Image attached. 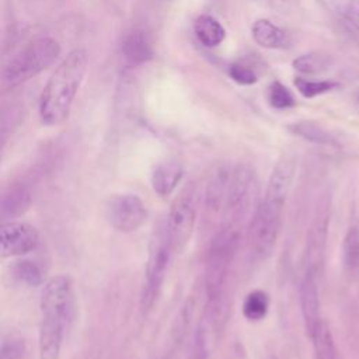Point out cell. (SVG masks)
<instances>
[{"label": "cell", "mask_w": 359, "mask_h": 359, "mask_svg": "<svg viewBox=\"0 0 359 359\" xmlns=\"http://www.w3.org/2000/svg\"><path fill=\"white\" fill-rule=\"evenodd\" d=\"M269 310V296L264 290H252L245 296L243 303V314L250 321L262 320Z\"/></svg>", "instance_id": "cell-20"}, {"label": "cell", "mask_w": 359, "mask_h": 359, "mask_svg": "<svg viewBox=\"0 0 359 359\" xmlns=\"http://www.w3.org/2000/svg\"><path fill=\"white\" fill-rule=\"evenodd\" d=\"M174 251L165 220L158 222L151 233L149 243V255L144 271V285L142 290V310H150L158 299L165 273L170 266L171 254Z\"/></svg>", "instance_id": "cell-6"}, {"label": "cell", "mask_w": 359, "mask_h": 359, "mask_svg": "<svg viewBox=\"0 0 359 359\" xmlns=\"http://www.w3.org/2000/svg\"><path fill=\"white\" fill-rule=\"evenodd\" d=\"M60 53V45L50 36H41L28 42L3 67L1 83L7 88L17 87L52 66Z\"/></svg>", "instance_id": "cell-4"}, {"label": "cell", "mask_w": 359, "mask_h": 359, "mask_svg": "<svg viewBox=\"0 0 359 359\" xmlns=\"http://www.w3.org/2000/svg\"><path fill=\"white\" fill-rule=\"evenodd\" d=\"M182 167L174 160L160 163L151 174V187L160 196L170 195L182 178Z\"/></svg>", "instance_id": "cell-14"}, {"label": "cell", "mask_w": 359, "mask_h": 359, "mask_svg": "<svg viewBox=\"0 0 359 359\" xmlns=\"http://www.w3.org/2000/svg\"><path fill=\"white\" fill-rule=\"evenodd\" d=\"M268 101L272 108L275 109H287L296 105L293 94L289 91L286 86H283L280 81L275 80L268 86V93H266Z\"/></svg>", "instance_id": "cell-24"}, {"label": "cell", "mask_w": 359, "mask_h": 359, "mask_svg": "<svg viewBox=\"0 0 359 359\" xmlns=\"http://www.w3.org/2000/svg\"><path fill=\"white\" fill-rule=\"evenodd\" d=\"M39 244V233L29 223L8 220L0 223V257H22Z\"/></svg>", "instance_id": "cell-9"}, {"label": "cell", "mask_w": 359, "mask_h": 359, "mask_svg": "<svg viewBox=\"0 0 359 359\" xmlns=\"http://www.w3.org/2000/svg\"><path fill=\"white\" fill-rule=\"evenodd\" d=\"M74 309L72 280L56 275L42 285L39 299V359H59Z\"/></svg>", "instance_id": "cell-2"}, {"label": "cell", "mask_w": 359, "mask_h": 359, "mask_svg": "<svg viewBox=\"0 0 359 359\" xmlns=\"http://www.w3.org/2000/svg\"><path fill=\"white\" fill-rule=\"evenodd\" d=\"M334 13L359 31V0H325Z\"/></svg>", "instance_id": "cell-25"}, {"label": "cell", "mask_w": 359, "mask_h": 359, "mask_svg": "<svg viewBox=\"0 0 359 359\" xmlns=\"http://www.w3.org/2000/svg\"><path fill=\"white\" fill-rule=\"evenodd\" d=\"M309 337L313 341L317 359H341L334 335L325 321L321 320Z\"/></svg>", "instance_id": "cell-18"}, {"label": "cell", "mask_w": 359, "mask_h": 359, "mask_svg": "<svg viewBox=\"0 0 359 359\" xmlns=\"http://www.w3.org/2000/svg\"><path fill=\"white\" fill-rule=\"evenodd\" d=\"M294 174V161L285 156L272 170L264 198L258 202L248 224L247 241L251 255L265 259L271 255L282 224V213Z\"/></svg>", "instance_id": "cell-1"}, {"label": "cell", "mask_w": 359, "mask_h": 359, "mask_svg": "<svg viewBox=\"0 0 359 359\" xmlns=\"http://www.w3.org/2000/svg\"><path fill=\"white\" fill-rule=\"evenodd\" d=\"M230 174L231 168L227 165H220L217 167L206 185V209L210 212H219L223 209L229 181H230Z\"/></svg>", "instance_id": "cell-15"}, {"label": "cell", "mask_w": 359, "mask_h": 359, "mask_svg": "<svg viewBox=\"0 0 359 359\" xmlns=\"http://www.w3.org/2000/svg\"><path fill=\"white\" fill-rule=\"evenodd\" d=\"M330 65V59L325 55L321 53H306V55H300L297 56L292 66L300 72V73H320L323 70H325Z\"/></svg>", "instance_id": "cell-23"}, {"label": "cell", "mask_w": 359, "mask_h": 359, "mask_svg": "<svg viewBox=\"0 0 359 359\" xmlns=\"http://www.w3.org/2000/svg\"><path fill=\"white\" fill-rule=\"evenodd\" d=\"M317 278H318V273L306 269L300 283V289H299L303 323L309 335L313 332L316 325L321 321Z\"/></svg>", "instance_id": "cell-11"}, {"label": "cell", "mask_w": 359, "mask_h": 359, "mask_svg": "<svg viewBox=\"0 0 359 359\" xmlns=\"http://www.w3.org/2000/svg\"><path fill=\"white\" fill-rule=\"evenodd\" d=\"M88 65L84 48L73 49L55 69L39 98V116L43 125L56 126L69 116Z\"/></svg>", "instance_id": "cell-3"}, {"label": "cell", "mask_w": 359, "mask_h": 359, "mask_svg": "<svg viewBox=\"0 0 359 359\" xmlns=\"http://www.w3.org/2000/svg\"><path fill=\"white\" fill-rule=\"evenodd\" d=\"M105 217L115 230L132 233L144 224L147 209L135 194H115L105 203Z\"/></svg>", "instance_id": "cell-8"}, {"label": "cell", "mask_w": 359, "mask_h": 359, "mask_svg": "<svg viewBox=\"0 0 359 359\" xmlns=\"http://www.w3.org/2000/svg\"><path fill=\"white\" fill-rule=\"evenodd\" d=\"M290 130L294 135L317 144H327V146L335 144V140L331 136V133H328L324 128H321L314 122H296L290 126Z\"/></svg>", "instance_id": "cell-21"}, {"label": "cell", "mask_w": 359, "mask_h": 359, "mask_svg": "<svg viewBox=\"0 0 359 359\" xmlns=\"http://www.w3.org/2000/svg\"><path fill=\"white\" fill-rule=\"evenodd\" d=\"M25 345L21 339H10L0 345V359H24Z\"/></svg>", "instance_id": "cell-28"}, {"label": "cell", "mask_w": 359, "mask_h": 359, "mask_svg": "<svg viewBox=\"0 0 359 359\" xmlns=\"http://www.w3.org/2000/svg\"><path fill=\"white\" fill-rule=\"evenodd\" d=\"M4 142H6V133H4V130H0V153H1Z\"/></svg>", "instance_id": "cell-29"}, {"label": "cell", "mask_w": 359, "mask_h": 359, "mask_svg": "<svg viewBox=\"0 0 359 359\" xmlns=\"http://www.w3.org/2000/svg\"><path fill=\"white\" fill-rule=\"evenodd\" d=\"M294 87L304 98H313L321 94H325L328 91H332L338 87V83L330 81V80H321V81H311L302 77L294 79Z\"/></svg>", "instance_id": "cell-26"}, {"label": "cell", "mask_w": 359, "mask_h": 359, "mask_svg": "<svg viewBox=\"0 0 359 359\" xmlns=\"http://www.w3.org/2000/svg\"><path fill=\"white\" fill-rule=\"evenodd\" d=\"M31 189L25 184H14L0 195V223L15 220L31 205Z\"/></svg>", "instance_id": "cell-12"}, {"label": "cell", "mask_w": 359, "mask_h": 359, "mask_svg": "<svg viewBox=\"0 0 359 359\" xmlns=\"http://www.w3.org/2000/svg\"><path fill=\"white\" fill-rule=\"evenodd\" d=\"M198 201L196 185L188 182L171 203L165 224L174 251H181L192 236L198 213Z\"/></svg>", "instance_id": "cell-7"}, {"label": "cell", "mask_w": 359, "mask_h": 359, "mask_svg": "<svg viewBox=\"0 0 359 359\" xmlns=\"http://www.w3.org/2000/svg\"><path fill=\"white\" fill-rule=\"evenodd\" d=\"M229 74L236 83L241 86H251L258 81L257 73L250 66L243 63H231L229 66Z\"/></svg>", "instance_id": "cell-27"}, {"label": "cell", "mask_w": 359, "mask_h": 359, "mask_svg": "<svg viewBox=\"0 0 359 359\" xmlns=\"http://www.w3.org/2000/svg\"><path fill=\"white\" fill-rule=\"evenodd\" d=\"M342 258L349 271L355 272L359 269V229L356 226L351 227L344 237Z\"/></svg>", "instance_id": "cell-22"}, {"label": "cell", "mask_w": 359, "mask_h": 359, "mask_svg": "<svg viewBox=\"0 0 359 359\" xmlns=\"http://www.w3.org/2000/svg\"><path fill=\"white\" fill-rule=\"evenodd\" d=\"M358 101H359V93H358Z\"/></svg>", "instance_id": "cell-30"}, {"label": "cell", "mask_w": 359, "mask_h": 359, "mask_svg": "<svg viewBox=\"0 0 359 359\" xmlns=\"http://www.w3.org/2000/svg\"><path fill=\"white\" fill-rule=\"evenodd\" d=\"M121 50L125 60L132 66L142 65L150 60L153 56L151 45L146 34L140 29H133L125 35Z\"/></svg>", "instance_id": "cell-13"}, {"label": "cell", "mask_w": 359, "mask_h": 359, "mask_svg": "<svg viewBox=\"0 0 359 359\" xmlns=\"http://www.w3.org/2000/svg\"><path fill=\"white\" fill-rule=\"evenodd\" d=\"M251 32L254 41L262 48L276 49L286 45V32L266 18L257 20L252 24Z\"/></svg>", "instance_id": "cell-16"}, {"label": "cell", "mask_w": 359, "mask_h": 359, "mask_svg": "<svg viewBox=\"0 0 359 359\" xmlns=\"http://www.w3.org/2000/svg\"><path fill=\"white\" fill-rule=\"evenodd\" d=\"M330 196L324 195L316 208L313 222L307 234V250H306V269L318 273L323 264L327 233L330 224Z\"/></svg>", "instance_id": "cell-10"}, {"label": "cell", "mask_w": 359, "mask_h": 359, "mask_svg": "<svg viewBox=\"0 0 359 359\" xmlns=\"http://www.w3.org/2000/svg\"><path fill=\"white\" fill-rule=\"evenodd\" d=\"M11 275L20 283L27 286L43 285L42 268L31 259H18L11 265Z\"/></svg>", "instance_id": "cell-19"}, {"label": "cell", "mask_w": 359, "mask_h": 359, "mask_svg": "<svg viewBox=\"0 0 359 359\" xmlns=\"http://www.w3.org/2000/svg\"><path fill=\"white\" fill-rule=\"evenodd\" d=\"M258 196V181L254 170L245 164L231 168L230 181L223 203V227L238 230L252 216V209ZM255 210V209H254Z\"/></svg>", "instance_id": "cell-5"}, {"label": "cell", "mask_w": 359, "mask_h": 359, "mask_svg": "<svg viewBox=\"0 0 359 359\" xmlns=\"http://www.w3.org/2000/svg\"><path fill=\"white\" fill-rule=\"evenodd\" d=\"M194 31L198 41L206 48H215L220 45L226 36L223 25L208 14H202L195 20Z\"/></svg>", "instance_id": "cell-17"}]
</instances>
